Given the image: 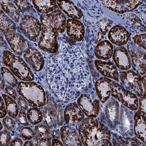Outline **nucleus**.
<instances>
[{"label":"nucleus","mask_w":146,"mask_h":146,"mask_svg":"<svg viewBox=\"0 0 146 146\" xmlns=\"http://www.w3.org/2000/svg\"><path fill=\"white\" fill-rule=\"evenodd\" d=\"M46 72L50 88L65 102L77 100L90 80L88 66L81 50L64 42L59 44L56 53L47 58Z\"/></svg>","instance_id":"f257e3e1"},{"label":"nucleus","mask_w":146,"mask_h":146,"mask_svg":"<svg viewBox=\"0 0 146 146\" xmlns=\"http://www.w3.org/2000/svg\"><path fill=\"white\" fill-rule=\"evenodd\" d=\"M78 132L84 146H111V132L100 121L94 117L82 119L77 125Z\"/></svg>","instance_id":"f03ea898"},{"label":"nucleus","mask_w":146,"mask_h":146,"mask_svg":"<svg viewBox=\"0 0 146 146\" xmlns=\"http://www.w3.org/2000/svg\"><path fill=\"white\" fill-rule=\"evenodd\" d=\"M17 90L31 107L42 108L46 104V93L41 86L33 81H20Z\"/></svg>","instance_id":"7ed1b4c3"},{"label":"nucleus","mask_w":146,"mask_h":146,"mask_svg":"<svg viewBox=\"0 0 146 146\" xmlns=\"http://www.w3.org/2000/svg\"><path fill=\"white\" fill-rule=\"evenodd\" d=\"M3 64L9 68L15 76L21 81H33L35 76L26 62L19 56L10 51L4 50L2 56Z\"/></svg>","instance_id":"20e7f679"},{"label":"nucleus","mask_w":146,"mask_h":146,"mask_svg":"<svg viewBox=\"0 0 146 146\" xmlns=\"http://www.w3.org/2000/svg\"><path fill=\"white\" fill-rule=\"evenodd\" d=\"M58 31L56 29L42 26V30L39 37L38 46L41 50L49 54H55L59 47L58 37Z\"/></svg>","instance_id":"39448f33"},{"label":"nucleus","mask_w":146,"mask_h":146,"mask_svg":"<svg viewBox=\"0 0 146 146\" xmlns=\"http://www.w3.org/2000/svg\"><path fill=\"white\" fill-rule=\"evenodd\" d=\"M19 27L23 34L33 42L38 40L42 30L39 20L31 15H23L20 20Z\"/></svg>","instance_id":"423d86ee"},{"label":"nucleus","mask_w":146,"mask_h":146,"mask_svg":"<svg viewBox=\"0 0 146 146\" xmlns=\"http://www.w3.org/2000/svg\"><path fill=\"white\" fill-rule=\"evenodd\" d=\"M113 89L111 96L117 99L124 106L132 111H137L139 106L138 97L133 92L128 90L116 82H112Z\"/></svg>","instance_id":"0eeeda50"},{"label":"nucleus","mask_w":146,"mask_h":146,"mask_svg":"<svg viewBox=\"0 0 146 146\" xmlns=\"http://www.w3.org/2000/svg\"><path fill=\"white\" fill-rule=\"evenodd\" d=\"M119 78L126 89L133 92L139 97L143 95L144 90L140 74L133 70H128L121 71L119 74Z\"/></svg>","instance_id":"6e6552de"},{"label":"nucleus","mask_w":146,"mask_h":146,"mask_svg":"<svg viewBox=\"0 0 146 146\" xmlns=\"http://www.w3.org/2000/svg\"><path fill=\"white\" fill-rule=\"evenodd\" d=\"M40 20L42 26L53 28L61 33H64L66 29V15L58 9L48 14L42 15Z\"/></svg>","instance_id":"1a4fd4ad"},{"label":"nucleus","mask_w":146,"mask_h":146,"mask_svg":"<svg viewBox=\"0 0 146 146\" xmlns=\"http://www.w3.org/2000/svg\"><path fill=\"white\" fill-rule=\"evenodd\" d=\"M100 1L105 8L119 14L132 11L144 2V1L141 0H108Z\"/></svg>","instance_id":"9d476101"},{"label":"nucleus","mask_w":146,"mask_h":146,"mask_svg":"<svg viewBox=\"0 0 146 146\" xmlns=\"http://www.w3.org/2000/svg\"><path fill=\"white\" fill-rule=\"evenodd\" d=\"M77 103L85 116L96 118L100 111V101L95 98L92 100L88 95L81 94L77 99Z\"/></svg>","instance_id":"9b49d317"},{"label":"nucleus","mask_w":146,"mask_h":146,"mask_svg":"<svg viewBox=\"0 0 146 146\" xmlns=\"http://www.w3.org/2000/svg\"><path fill=\"white\" fill-rule=\"evenodd\" d=\"M133 45L128 46V50L130 55L133 70L143 76L146 74V52L141 48Z\"/></svg>","instance_id":"f8f14e48"},{"label":"nucleus","mask_w":146,"mask_h":146,"mask_svg":"<svg viewBox=\"0 0 146 146\" xmlns=\"http://www.w3.org/2000/svg\"><path fill=\"white\" fill-rule=\"evenodd\" d=\"M64 119L67 125L74 127L85 119V114L81 110L77 103L68 104L63 111Z\"/></svg>","instance_id":"ddd939ff"},{"label":"nucleus","mask_w":146,"mask_h":146,"mask_svg":"<svg viewBox=\"0 0 146 146\" xmlns=\"http://www.w3.org/2000/svg\"><path fill=\"white\" fill-rule=\"evenodd\" d=\"M23 58L32 69L36 72H39L44 68L45 61L42 54L36 48L29 47L23 54Z\"/></svg>","instance_id":"4468645a"},{"label":"nucleus","mask_w":146,"mask_h":146,"mask_svg":"<svg viewBox=\"0 0 146 146\" xmlns=\"http://www.w3.org/2000/svg\"><path fill=\"white\" fill-rule=\"evenodd\" d=\"M113 60L117 68L121 71H127L132 66L131 58L127 49L123 46H118L114 49Z\"/></svg>","instance_id":"2eb2a0df"},{"label":"nucleus","mask_w":146,"mask_h":146,"mask_svg":"<svg viewBox=\"0 0 146 146\" xmlns=\"http://www.w3.org/2000/svg\"><path fill=\"white\" fill-rule=\"evenodd\" d=\"M130 34L124 27L115 25L108 31V38L111 44L117 46L126 45L129 40Z\"/></svg>","instance_id":"dca6fc26"},{"label":"nucleus","mask_w":146,"mask_h":146,"mask_svg":"<svg viewBox=\"0 0 146 146\" xmlns=\"http://www.w3.org/2000/svg\"><path fill=\"white\" fill-rule=\"evenodd\" d=\"M112 82L111 79L106 77H101L95 82L96 94L101 103H105L111 96L113 89Z\"/></svg>","instance_id":"f3484780"},{"label":"nucleus","mask_w":146,"mask_h":146,"mask_svg":"<svg viewBox=\"0 0 146 146\" xmlns=\"http://www.w3.org/2000/svg\"><path fill=\"white\" fill-rule=\"evenodd\" d=\"M60 138L64 146L83 145L77 130L74 127L68 125H64L61 128Z\"/></svg>","instance_id":"a211bd4d"},{"label":"nucleus","mask_w":146,"mask_h":146,"mask_svg":"<svg viewBox=\"0 0 146 146\" xmlns=\"http://www.w3.org/2000/svg\"><path fill=\"white\" fill-rule=\"evenodd\" d=\"M66 31L68 36L76 42H81L84 38L85 26L79 20L74 19L67 20Z\"/></svg>","instance_id":"6ab92c4d"},{"label":"nucleus","mask_w":146,"mask_h":146,"mask_svg":"<svg viewBox=\"0 0 146 146\" xmlns=\"http://www.w3.org/2000/svg\"><path fill=\"white\" fill-rule=\"evenodd\" d=\"M94 64L97 70L104 77L119 81V73L113 62L96 60L94 61Z\"/></svg>","instance_id":"aec40b11"},{"label":"nucleus","mask_w":146,"mask_h":146,"mask_svg":"<svg viewBox=\"0 0 146 146\" xmlns=\"http://www.w3.org/2000/svg\"><path fill=\"white\" fill-rule=\"evenodd\" d=\"M5 37L14 54L21 56L26 47V40L23 36L18 33L14 32L5 35Z\"/></svg>","instance_id":"412c9836"},{"label":"nucleus","mask_w":146,"mask_h":146,"mask_svg":"<svg viewBox=\"0 0 146 146\" xmlns=\"http://www.w3.org/2000/svg\"><path fill=\"white\" fill-rule=\"evenodd\" d=\"M58 7L65 15L71 19L80 20L83 17V12L71 1H56Z\"/></svg>","instance_id":"4be33fe9"},{"label":"nucleus","mask_w":146,"mask_h":146,"mask_svg":"<svg viewBox=\"0 0 146 146\" xmlns=\"http://www.w3.org/2000/svg\"><path fill=\"white\" fill-rule=\"evenodd\" d=\"M114 47L111 42L108 40H102L98 42L94 49V54L99 60H108L111 58Z\"/></svg>","instance_id":"5701e85b"},{"label":"nucleus","mask_w":146,"mask_h":146,"mask_svg":"<svg viewBox=\"0 0 146 146\" xmlns=\"http://www.w3.org/2000/svg\"><path fill=\"white\" fill-rule=\"evenodd\" d=\"M105 114L108 125L114 128L117 124L119 114V105L115 100H113L108 102L105 108Z\"/></svg>","instance_id":"b1692460"},{"label":"nucleus","mask_w":146,"mask_h":146,"mask_svg":"<svg viewBox=\"0 0 146 146\" xmlns=\"http://www.w3.org/2000/svg\"><path fill=\"white\" fill-rule=\"evenodd\" d=\"M134 132L136 137L146 143V114L137 111L134 115Z\"/></svg>","instance_id":"393cba45"},{"label":"nucleus","mask_w":146,"mask_h":146,"mask_svg":"<svg viewBox=\"0 0 146 146\" xmlns=\"http://www.w3.org/2000/svg\"><path fill=\"white\" fill-rule=\"evenodd\" d=\"M32 3L36 11L42 15L48 14L58 9L56 1H40L33 0Z\"/></svg>","instance_id":"a878e982"},{"label":"nucleus","mask_w":146,"mask_h":146,"mask_svg":"<svg viewBox=\"0 0 146 146\" xmlns=\"http://www.w3.org/2000/svg\"><path fill=\"white\" fill-rule=\"evenodd\" d=\"M2 10L15 23L20 21V11L12 1H1Z\"/></svg>","instance_id":"bb28decb"},{"label":"nucleus","mask_w":146,"mask_h":146,"mask_svg":"<svg viewBox=\"0 0 146 146\" xmlns=\"http://www.w3.org/2000/svg\"><path fill=\"white\" fill-rule=\"evenodd\" d=\"M17 31V25L14 21L1 10V31L4 35Z\"/></svg>","instance_id":"cd10ccee"},{"label":"nucleus","mask_w":146,"mask_h":146,"mask_svg":"<svg viewBox=\"0 0 146 146\" xmlns=\"http://www.w3.org/2000/svg\"><path fill=\"white\" fill-rule=\"evenodd\" d=\"M2 97L4 100L7 111L9 116L13 119L17 118L19 113L17 103L13 98L8 95L3 94L2 95Z\"/></svg>","instance_id":"c85d7f7f"},{"label":"nucleus","mask_w":146,"mask_h":146,"mask_svg":"<svg viewBox=\"0 0 146 146\" xmlns=\"http://www.w3.org/2000/svg\"><path fill=\"white\" fill-rule=\"evenodd\" d=\"M27 116L29 123L34 125H36L41 123L44 118L42 112L37 107L29 108L27 111Z\"/></svg>","instance_id":"c756f323"},{"label":"nucleus","mask_w":146,"mask_h":146,"mask_svg":"<svg viewBox=\"0 0 146 146\" xmlns=\"http://www.w3.org/2000/svg\"><path fill=\"white\" fill-rule=\"evenodd\" d=\"M1 77L3 78L6 83L12 87L17 88L18 85V81L15 76V74L12 73L11 71L8 68L2 66L1 68Z\"/></svg>","instance_id":"7c9ffc66"},{"label":"nucleus","mask_w":146,"mask_h":146,"mask_svg":"<svg viewBox=\"0 0 146 146\" xmlns=\"http://www.w3.org/2000/svg\"><path fill=\"white\" fill-rule=\"evenodd\" d=\"M112 24L113 21L107 18H102L97 22L96 25L102 34L106 35L111 29Z\"/></svg>","instance_id":"2f4dec72"},{"label":"nucleus","mask_w":146,"mask_h":146,"mask_svg":"<svg viewBox=\"0 0 146 146\" xmlns=\"http://www.w3.org/2000/svg\"><path fill=\"white\" fill-rule=\"evenodd\" d=\"M36 135L39 138L48 137L50 134V128L47 125V124L40 123L36 125L34 128Z\"/></svg>","instance_id":"473e14b6"},{"label":"nucleus","mask_w":146,"mask_h":146,"mask_svg":"<svg viewBox=\"0 0 146 146\" xmlns=\"http://www.w3.org/2000/svg\"><path fill=\"white\" fill-rule=\"evenodd\" d=\"M36 135V134L35 131L28 126L23 127L20 131L21 138L25 141L31 140L34 138Z\"/></svg>","instance_id":"72a5a7b5"},{"label":"nucleus","mask_w":146,"mask_h":146,"mask_svg":"<svg viewBox=\"0 0 146 146\" xmlns=\"http://www.w3.org/2000/svg\"><path fill=\"white\" fill-rule=\"evenodd\" d=\"M11 141V137L10 133L7 129L2 130L1 131V142L0 145L2 146H9Z\"/></svg>","instance_id":"f704fd0d"},{"label":"nucleus","mask_w":146,"mask_h":146,"mask_svg":"<svg viewBox=\"0 0 146 146\" xmlns=\"http://www.w3.org/2000/svg\"><path fill=\"white\" fill-rule=\"evenodd\" d=\"M132 40L135 45L145 50L146 49V34H139L134 36L132 37Z\"/></svg>","instance_id":"c9c22d12"},{"label":"nucleus","mask_w":146,"mask_h":146,"mask_svg":"<svg viewBox=\"0 0 146 146\" xmlns=\"http://www.w3.org/2000/svg\"><path fill=\"white\" fill-rule=\"evenodd\" d=\"M13 2L21 13L29 12L31 10V7L28 1H14Z\"/></svg>","instance_id":"e433bc0d"},{"label":"nucleus","mask_w":146,"mask_h":146,"mask_svg":"<svg viewBox=\"0 0 146 146\" xmlns=\"http://www.w3.org/2000/svg\"><path fill=\"white\" fill-rule=\"evenodd\" d=\"M25 111H26L23 110H20L19 114L17 117V121L20 125L24 127H27L29 125V122L27 119V113Z\"/></svg>","instance_id":"4c0bfd02"},{"label":"nucleus","mask_w":146,"mask_h":146,"mask_svg":"<svg viewBox=\"0 0 146 146\" xmlns=\"http://www.w3.org/2000/svg\"><path fill=\"white\" fill-rule=\"evenodd\" d=\"M2 124L4 127L9 131H12L15 127V121L10 116H6L2 119Z\"/></svg>","instance_id":"58836bf2"},{"label":"nucleus","mask_w":146,"mask_h":146,"mask_svg":"<svg viewBox=\"0 0 146 146\" xmlns=\"http://www.w3.org/2000/svg\"><path fill=\"white\" fill-rule=\"evenodd\" d=\"M43 116L45 119V122L47 125L51 129L53 127V119H52V114L50 112V110L47 108H45L43 110Z\"/></svg>","instance_id":"ea45409f"},{"label":"nucleus","mask_w":146,"mask_h":146,"mask_svg":"<svg viewBox=\"0 0 146 146\" xmlns=\"http://www.w3.org/2000/svg\"><path fill=\"white\" fill-rule=\"evenodd\" d=\"M146 92H144L143 95L140 97L139 100V106L138 112L146 114Z\"/></svg>","instance_id":"a19ab883"},{"label":"nucleus","mask_w":146,"mask_h":146,"mask_svg":"<svg viewBox=\"0 0 146 146\" xmlns=\"http://www.w3.org/2000/svg\"><path fill=\"white\" fill-rule=\"evenodd\" d=\"M4 92H5L6 94L13 98L15 100L18 99V94L17 92L15 91V88L12 87L11 86L7 85L4 89Z\"/></svg>","instance_id":"79ce46f5"},{"label":"nucleus","mask_w":146,"mask_h":146,"mask_svg":"<svg viewBox=\"0 0 146 146\" xmlns=\"http://www.w3.org/2000/svg\"><path fill=\"white\" fill-rule=\"evenodd\" d=\"M17 104L21 110L24 111H27L29 108V103L26 99H25L22 96H20L17 99Z\"/></svg>","instance_id":"37998d69"},{"label":"nucleus","mask_w":146,"mask_h":146,"mask_svg":"<svg viewBox=\"0 0 146 146\" xmlns=\"http://www.w3.org/2000/svg\"><path fill=\"white\" fill-rule=\"evenodd\" d=\"M7 111L6 109L5 104L4 103V100L3 97L1 96L0 97V118L3 119L7 114Z\"/></svg>","instance_id":"c03bdc74"},{"label":"nucleus","mask_w":146,"mask_h":146,"mask_svg":"<svg viewBox=\"0 0 146 146\" xmlns=\"http://www.w3.org/2000/svg\"><path fill=\"white\" fill-rule=\"evenodd\" d=\"M39 146H51L52 140L51 138L48 137H43L39 140Z\"/></svg>","instance_id":"a18cd8bd"},{"label":"nucleus","mask_w":146,"mask_h":146,"mask_svg":"<svg viewBox=\"0 0 146 146\" xmlns=\"http://www.w3.org/2000/svg\"><path fill=\"white\" fill-rule=\"evenodd\" d=\"M23 140L18 137H15L10 142V146H23Z\"/></svg>","instance_id":"49530a36"},{"label":"nucleus","mask_w":146,"mask_h":146,"mask_svg":"<svg viewBox=\"0 0 146 146\" xmlns=\"http://www.w3.org/2000/svg\"><path fill=\"white\" fill-rule=\"evenodd\" d=\"M52 146H64L63 143L58 139L53 138L52 140Z\"/></svg>","instance_id":"de8ad7c7"},{"label":"nucleus","mask_w":146,"mask_h":146,"mask_svg":"<svg viewBox=\"0 0 146 146\" xmlns=\"http://www.w3.org/2000/svg\"><path fill=\"white\" fill-rule=\"evenodd\" d=\"M50 134L52 135V138L59 139L60 137V133L58 131L53 130L50 132Z\"/></svg>","instance_id":"09e8293b"},{"label":"nucleus","mask_w":146,"mask_h":146,"mask_svg":"<svg viewBox=\"0 0 146 146\" xmlns=\"http://www.w3.org/2000/svg\"><path fill=\"white\" fill-rule=\"evenodd\" d=\"M146 75H144L141 77V83L144 92H146Z\"/></svg>","instance_id":"8fccbe9b"},{"label":"nucleus","mask_w":146,"mask_h":146,"mask_svg":"<svg viewBox=\"0 0 146 146\" xmlns=\"http://www.w3.org/2000/svg\"><path fill=\"white\" fill-rule=\"evenodd\" d=\"M5 83L6 82L5 81L3 78L1 76V90H3L5 88Z\"/></svg>","instance_id":"3c124183"},{"label":"nucleus","mask_w":146,"mask_h":146,"mask_svg":"<svg viewBox=\"0 0 146 146\" xmlns=\"http://www.w3.org/2000/svg\"><path fill=\"white\" fill-rule=\"evenodd\" d=\"M23 146H33V145L31 140H27V141L25 142V143L23 144Z\"/></svg>","instance_id":"603ef678"},{"label":"nucleus","mask_w":146,"mask_h":146,"mask_svg":"<svg viewBox=\"0 0 146 146\" xmlns=\"http://www.w3.org/2000/svg\"><path fill=\"white\" fill-rule=\"evenodd\" d=\"M4 45V39L3 38V37L1 36V47H3Z\"/></svg>","instance_id":"864d4df0"}]
</instances>
